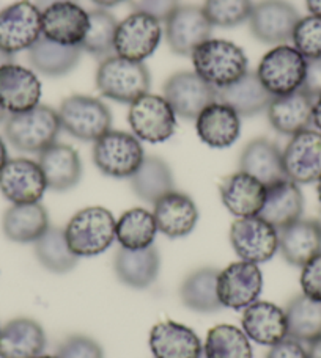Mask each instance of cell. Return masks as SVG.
Wrapping results in <instances>:
<instances>
[{"instance_id":"cell-1","label":"cell","mask_w":321,"mask_h":358,"mask_svg":"<svg viewBox=\"0 0 321 358\" xmlns=\"http://www.w3.org/2000/svg\"><path fill=\"white\" fill-rule=\"evenodd\" d=\"M191 57L194 73L216 90L232 85L247 73L249 68L244 50L235 43L226 40L210 38Z\"/></svg>"},{"instance_id":"cell-2","label":"cell","mask_w":321,"mask_h":358,"mask_svg":"<svg viewBox=\"0 0 321 358\" xmlns=\"http://www.w3.org/2000/svg\"><path fill=\"white\" fill-rule=\"evenodd\" d=\"M117 220L112 213L101 206L83 208L69 219L65 228L68 245L78 258H93L111 248Z\"/></svg>"},{"instance_id":"cell-3","label":"cell","mask_w":321,"mask_h":358,"mask_svg":"<svg viewBox=\"0 0 321 358\" xmlns=\"http://www.w3.org/2000/svg\"><path fill=\"white\" fill-rule=\"evenodd\" d=\"M151 78L144 62H131L109 55L96 69V88L107 99L132 104L150 92Z\"/></svg>"},{"instance_id":"cell-4","label":"cell","mask_w":321,"mask_h":358,"mask_svg":"<svg viewBox=\"0 0 321 358\" xmlns=\"http://www.w3.org/2000/svg\"><path fill=\"white\" fill-rule=\"evenodd\" d=\"M62 129L59 113L48 106H36L27 112L10 115L5 123L6 140L22 152H38L57 142Z\"/></svg>"},{"instance_id":"cell-5","label":"cell","mask_w":321,"mask_h":358,"mask_svg":"<svg viewBox=\"0 0 321 358\" xmlns=\"http://www.w3.org/2000/svg\"><path fill=\"white\" fill-rule=\"evenodd\" d=\"M62 129L83 142H96L112 127L109 107L93 96L74 94L63 99L59 107Z\"/></svg>"},{"instance_id":"cell-6","label":"cell","mask_w":321,"mask_h":358,"mask_svg":"<svg viewBox=\"0 0 321 358\" xmlns=\"http://www.w3.org/2000/svg\"><path fill=\"white\" fill-rule=\"evenodd\" d=\"M145 159L140 140L130 132L109 131L93 146V162L102 175L123 179L136 173Z\"/></svg>"},{"instance_id":"cell-7","label":"cell","mask_w":321,"mask_h":358,"mask_svg":"<svg viewBox=\"0 0 321 358\" xmlns=\"http://www.w3.org/2000/svg\"><path fill=\"white\" fill-rule=\"evenodd\" d=\"M307 60L293 46L280 44L263 57L257 76L268 93L285 96L303 87Z\"/></svg>"},{"instance_id":"cell-8","label":"cell","mask_w":321,"mask_h":358,"mask_svg":"<svg viewBox=\"0 0 321 358\" xmlns=\"http://www.w3.org/2000/svg\"><path fill=\"white\" fill-rule=\"evenodd\" d=\"M132 134L149 143L169 140L177 129V113L164 96L146 93L136 99L128 113Z\"/></svg>"},{"instance_id":"cell-9","label":"cell","mask_w":321,"mask_h":358,"mask_svg":"<svg viewBox=\"0 0 321 358\" xmlns=\"http://www.w3.org/2000/svg\"><path fill=\"white\" fill-rule=\"evenodd\" d=\"M41 36V10L34 2L19 0L0 11V48L6 52L29 50Z\"/></svg>"},{"instance_id":"cell-10","label":"cell","mask_w":321,"mask_h":358,"mask_svg":"<svg viewBox=\"0 0 321 358\" xmlns=\"http://www.w3.org/2000/svg\"><path fill=\"white\" fill-rule=\"evenodd\" d=\"M230 244L241 261L261 264L279 250V231L260 215L236 219L230 228Z\"/></svg>"},{"instance_id":"cell-11","label":"cell","mask_w":321,"mask_h":358,"mask_svg":"<svg viewBox=\"0 0 321 358\" xmlns=\"http://www.w3.org/2000/svg\"><path fill=\"white\" fill-rule=\"evenodd\" d=\"M160 38H163V27L158 19L145 13L134 11L118 22L114 52L121 59L144 62L158 49Z\"/></svg>"},{"instance_id":"cell-12","label":"cell","mask_w":321,"mask_h":358,"mask_svg":"<svg viewBox=\"0 0 321 358\" xmlns=\"http://www.w3.org/2000/svg\"><path fill=\"white\" fill-rule=\"evenodd\" d=\"M263 291V273L259 264L236 261L219 271L217 296L224 308L246 310L259 300Z\"/></svg>"},{"instance_id":"cell-13","label":"cell","mask_w":321,"mask_h":358,"mask_svg":"<svg viewBox=\"0 0 321 358\" xmlns=\"http://www.w3.org/2000/svg\"><path fill=\"white\" fill-rule=\"evenodd\" d=\"M164 98L177 117L196 120L205 108L217 101V90L207 84L198 74L182 71L167 79Z\"/></svg>"},{"instance_id":"cell-14","label":"cell","mask_w":321,"mask_h":358,"mask_svg":"<svg viewBox=\"0 0 321 358\" xmlns=\"http://www.w3.org/2000/svg\"><path fill=\"white\" fill-rule=\"evenodd\" d=\"M299 19V13L287 0H261L254 5L249 27L255 40L265 44H282L292 40Z\"/></svg>"},{"instance_id":"cell-15","label":"cell","mask_w":321,"mask_h":358,"mask_svg":"<svg viewBox=\"0 0 321 358\" xmlns=\"http://www.w3.org/2000/svg\"><path fill=\"white\" fill-rule=\"evenodd\" d=\"M282 159L290 181L298 185L318 182L321 178V132L309 127L294 134L282 151Z\"/></svg>"},{"instance_id":"cell-16","label":"cell","mask_w":321,"mask_h":358,"mask_svg":"<svg viewBox=\"0 0 321 358\" xmlns=\"http://www.w3.org/2000/svg\"><path fill=\"white\" fill-rule=\"evenodd\" d=\"M46 189L41 167L32 159H8L0 170V192L13 204L38 203Z\"/></svg>"},{"instance_id":"cell-17","label":"cell","mask_w":321,"mask_h":358,"mask_svg":"<svg viewBox=\"0 0 321 358\" xmlns=\"http://www.w3.org/2000/svg\"><path fill=\"white\" fill-rule=\"evenodd\" d=\"M213 25L196 5L178 6V10L165 21V38L172 52L192 55V52L211 38Z\"/></svg>"},{"instance_id":"cell-18","label":"cell","mask_w":321,"mask_h":358,"mask_svg":"<svg viewBox=\"0 0 321 358\" xmlns=\"http://www.w3.org/2000/svg\"><path fill=\"white\" fill-rule=\"evenodd\" d=\"M41 84L32 69L16 63L0 68V107L10 115L40 106Z\"/></svg>"},{"instance_id":"cell-19","label":"cell","mask_w":321,"mask_h":358,"mask_svg":"<svg viewBox=\"0 0 321 358\" xmlns=\"http://www.w3.org/2000/svg\"><path fill=\"white\" fill-rule=\"evenodd\" d=\"M41 30L50 41L81 46L88 30V13L74 2L50 5L41 11Z\"/></svg>"},{"instance_id":"cell-20","label":"cell","mask_w":321,"mask_h":358,"mask_svg":"<svg viewBox=\"0 0 321 358\" xmlns=\"http://www.w3.org/2000/svg\"><path fill=\"white\" fill-rule=\"evenodd\" d=\"M153 209L158 231L170 239L184 238L194 231L198 222V208L183 192L173 190L158 200Z\"/></svg>"},{"instance_id":"cell-21","label":"cell","mask_w":321,"mask_h":358,"mask_svg":"<svg viewBox=\"0 0 321 358\" xmlns=\"http://www.w3.org/2000/svg\"><path fill=\"white\" fill-rule=\"evenodd\" d=\"M243 331L261 346H274L288 336L285 310L271 302L257 300L243 313Z\"/></svg>"},{"instance_id":"cell-22","label":"cell","mask_w":321,"mask_h":358,"mask_svg":"<svg viewBox=\"0 0 321 358\" xmlns=\"http://www.w3.org/2000/svg\"><path fill=\"white\" fill-rule=\"evenodd\" d=\"M313 102L315 99L301 88L290 94L275 96L266 108L269 124L282 136L290 137L309 129L312 126Z\"/></svg>"},{"instance_id":"cell-23","label":"cell","mask_w":321,"mask_h":358,"mask_svg":"<svg viewBox=\"0 0 321 358\" xmlns=\"http://www.w3.org/2000/svg\"><path fill=\"white\" fill-rule=\"evenodd\" d=\"M114 271L120 283L132 289H146L159 277L160 257L155 245L139 250L120 247L115 253Z\"/></svg>"},{"instance_id":"cell-24","label":"cell","mask_w":321,"mask_h":358,"mask_svg":"<svg viewBox=\"0 0 321 358\" xmlns=\"http://www.w3.org/2000/svg\"><path fill=\"white\" fill-rule=\"evenodd\" d=\"M150 350L155 358H200L203 344L194 330L183 324L158 322L150 331Z\"/></svg>"},{"instance_id":"cell-25","label":"cell","mask_w":321,"mask_h":358,"mask_svg":"<svg viewBox=\"0 0 321 358\" xmlns=\"http://www.w3.org/2000/svg\"><path fill=\"white\" fill-rule=\"evenodd\" d=\"M38 165L46 179L48 189L67 192L81 182L82 162L79 152L69 145L54 143L40 152Z\"/></svg>"},{"instance_id":"cell-26","label":"cell","mask_w":321,"mask_h":358,"mask_svg":"<svg viewBox=\"0 0 321 358\" xmlns=\"http://www.w3.org/2000/svg\"><path fill=\"white\" fill-rule=\"evenodd\" d=\"M304 196L296 182L285 178L266 187L265 204L260 210V217L273 225L278 231L303 219Z\"/></svg>"},{"instance_id":"cell-27","label":"cell","mask_w":321,"mask_h":358,"mask_svg":"<svg viewBox=\"0 0 321 358\" xmlns=\"http://www.w3.org/2000/svg\"><path fill=\"white\" fill-rule=\"evenodd\" d=\"M240 115L232 107L216 101L196 118L197 136L211 148H228L240 137Z\"/></svg>"},{"instance_id":"cell-28","label":"cell","mask_w":321,"mask_h":358,"mask_svg":"<svg viewBox=\"0 0 321 358\" xmlns=\"http://www.w3.org/2000/svg\"><path fill=\"white\" fill-rule=\"evenodd\" d=\"M265 198L266 185L244 171L227 176L221 184V200L236 219L259 215Z\"/></svg>"},{"instance_id":"cell-29","label":"cell","mask_w":321,"mask_h":358,"mask_svg":"<svg viewBox=\"0 0 321 358\" xmlns=\"http://www.w3.org/2000/svg\"><path fill=\"white\" fill-rule=\"evenodd\" d=\"M46 348V334L35 319L18 317L0 329V358H35Z\"/></svg>"},{"instance_id":"cell-30","label":"cell","mask_w":321,"mask_h":358,"mask_svg":"<svg viewBox=\"0 0 321 358\" xmlns=\"http://www.w3.org/2000/svg\"><path fill=\"white\" fill-rule=\"evenodd\" d=\"M279 250L288 264L303 267L321 253L318 220L299 219L279 231Z\"/></svg>"},{"instance_id":"cell-31","label":"cell","mask_w":321,"mask_h":358,"mask_svg":"<svg viewBox=\"0 0 321 358\" xmlns=\"http://www.w3.org/2000/svg\"><path fill=\"white\" fill-rule=\"evenodd\" d=\"M240 171L259 179L266 187L287 178L282 151L268 138H254L244 146L240 156Z\"/></svg>"},{"instance_id":"cell-32","label":"cell","mask_w":321,"mask_h":358,"mask_svg":"<svg viewBox=\"0 0 321 358\" xmlns=\"http://www.w3.org/2000/svg\"><path fill=\"white\" fill-rule=\"evenodd\" d=\"M49 227L48 210L40 201L13 204L10 209H6L2 219L5 238L18 244L36 242Z\"/></svg>"},{"instance_id":"cell-33","label":"cell","mask_w":321,"mask_h":358,"mask_svg":"<svg viewBox=\"0 0 321 358\" xmlns=\"http://www.w3.org/2000/svg\"><path fill=\"white\" fill-rule=\"evenodd\" d=\"M271 99L273 96L252 71H247L232 85L217 90V101L232 107L240 117H254L266 110Z\"/></svg>"},{"instance_id":"cell-34","label":"cell","mask_w":321,"mask_h":358,"mask_svg":"<svg viewBox=\"0 0 321 358\" xmlns=\"http://www.w3.org/2000/svg\"><path fill=\"white\" fill-rule=\"evenodd\" d=\"M217 277L214 267H200L192 271L179 286V299L186 308L196 313H216L224 308L217 296Z\"/></svg>"},{"instance_id":"cell-35","label":"cell","mask_w":321,"mask_h":358,"mask_svg":"<svg viewBox=\"0 0 321 358\" xmlns=\"http://www.w3.org/2000/svg\"><path fill=\"white\" fill-rule=\"evenodd\" d=\"M82 55L81 46H65L41 36L29 49V62L35 71L49 78H60L78 66Z\"/></svg>"},{"instance_id":"cell-36","label":"cell","mask_w":321,"mask_h":358,"mask_svg":"<svg viewBox=\"0 0 321 358\" xmlns=\"http://www.w3.org/2000/svg\"><path fill=\"white\" fill-rule=\"evenodd\" d=\"M130 182L134 194L151 204L175 190L172 169L158 156H145L136 173L130 178Z\"/></svg>"},{"instance_id":"cell-37","label":"cell","mask_w":321,"mask_h":358,"mask_svg":"<svg viewBox=\"0 0 321 358\" xmlns=\"http://www.w3.org/2000/svg\"><path fill=\"white\" fill-rule=\"evenodd\" d=\"M288 338L299 343H312L321 336V302L310 297H293L285 308Z\"/></svg>"},{"instance_id":"cell-38","label":"cell","mask_w":321,"mask_h":358,"mask_svg":"<svg viewBox=\"0 0 321 358\" xmlns=\"http://www.w3.org/2000/svg\"><path fill=\"white\" fill-rule=\"evenodd\" d=\"M158 234L155 215L144 208H132L120 215L115 236L123 248L139 250L153 245Z\"/></svg>"},{"instance_id":"cell-39","label":"cell","mask_w":321,"mask_h":358,"mask_svg":"<svg viewBox=\"0 0 321 358\" xmlns=\"http://www.w3.org/2000/svg\"><path fill=\"white\" fill-rule=\"evenodd\" d=\"M34 244L36 259L49 272L68 273L78 266L79 258L68 245L65 229L49 227Z\"/></svg>"},{"instance_id":"cell-40","label":"cell","mask_w":321,"mask_h":358,"mask_svg":"<svg viewBox=\"0 0 321 358\" xmlns=\"http://www.w3.org/2000/svg\"><path fill=\"white\" fill-rule=\"evenodd\" d=\"M203 355L205 358H252V346L241 329L221 324L208 331Z\"/></svg>"},{"instance_id":"cell-41","label":"cell","mask_w":321,"mask_h":358,"mask_svg":"<svg viewBox=\"0 0 321 358\" xmlns=\"http://www.w3.org/2000/svg\"><path fill=\"white\" fill-rule=\"evenodd\" d=\"M117 27L118 22L104 8L88 11V30L81 44L82 50L96 57H109L114 52Z\"/></svg>"},{"instance_id":"cell-42","label":"cell","mask_w":321,"mask_h":358,"mask_svg":"<svg viewBox=\"0 0 321 358\" xmlns=\"http://www.w3.org/2000/svg\"><path fill=\"white\" fill-rule=\"evenodd\" d=\"M202 10L213 27L228 29L247 22L254 3L252 0H205Z\"/></svg>"},{"instance_id":"cell-43","label":"cell","mask_w":321,"mask_h":358,"mask_svg":"<svg viewBox=\"0 0 321 358\" xmlns=\"http://www.w3.org/2000/svg\"><path fill=\"white\" fill-rule=\"evenodd\" d=\"M293 48L304 57L306 60L320 59L321 57V17L306 16L301 17L294 27Z\"/></svg>"},{"instance_id":"cell-44","label":"cell","mask_w":321,"mask_h":358,"mask_svg":"<svg viewBox=\"0 0 321 358\" xmlns=\"http://www.w3.org/2000/svg\"><path fill=\"white\" fill-rule=\"evenodd\" d=\"M59 358H104V352L93 338L86 335L68 336L57 349Z\"/></svg>"},{"instance_id":"cell-45","label":"cell","mask_w":321,"mask_h":358,"mask_svg":"<svg viewBox=\"0 0 321 358\" xmlns=\"http://www.w3.org/2000/svg\"><path fill=\"white\" fill-rule=\"evenodd\" d=\"M301 289L307 297L321 302V253L301 267Z\"/></svg>"},{"instance_id":"cell-46","label":"cell","mask_w":321,"mask_h":358,"mask_svg":"<svg viewBox=\"0 0 321 358\" xmlns=\"http://www.w3.org/2000/svg\"><path fill=\"white\" fill-rule=\"evenodd\" d=\"M179 0H134L132 8L165 22L178 10Z\"/></svg>"},{"instance_id":"cell-47","label":"cell","mask_w":321,"mask_h":358,"mask_svg":"<svg viewBox=\"0 0 321 358\" xmlns=\"http://www.w3.org/2000/svg\"><path fill=\"white\" fill-rule=\"evenodd\" d=\"M266 358H309V354L303 343L287 336L285 340L271 346Z\"/></svg>"},{"instance_id":"cell-48","label":"cell","mask_w":321,"mask_h":358,"mask_svg":"<svg viewBox=\"0 0 321 358\" xmlns=\"http://www.w3.org/2000/svg\"><path fill=\"white\" fill-rule=\"evenodd\" d=\"M301 90L313 99H317L321 96V57L320 59L307 60L306 78Z\"/></svg>"},{"instance_id":"cell-49","label":"cell","mask_w":321,"mask_h":358,"mask_svg":"<svg viewBox=\"0 0 321 358\" xmlns=\"http://www.w3.org/2000/svg\"><path fill=\"white\" fill-rule=\"evenodd\" d=\"M312 124L321 132V96L313 102V113H312Z\"/></svg>"},{"instance_id":"cell-50","label":"cell","mask_w":321,"mask_h":358,"mask_svg":"<svg viewBox=\"0 0 321 358\" xmlns=\"http://www.w3.org/2000/svg\"><path fill=\"white\" fill-rule=\"evenodd\" d=\"M307 354H309V358H321V336L317 338L315 341L309 343Z\"/></svg>"},{"instance_id":"cell-51","label":"cell","mask_w":321,"mask_h":358,"mask_svg":"<svg viewBox=\"0 0 321 358\" xmlns=\"http://www.w3.org/2000/svg\"><path fill=\"white\" fill-rule=\"evenodd\" d=\"M60 2H74V3H78L79 0H35L34 3L43 11V10H46L48 6L55 5V3H60Z\"/></svg>"},{"instance_id":"cell-52","label":"cell","mask_w":321,"mask_h":358,"mask_svg":"<svg viewBox=\"0 0 321 358\" xmlns=\"http://www.w3.org/2000/svg\"><path fill=\"white\" fill-rule=\"evenodd\" d=\"M306 5L312 16L321 17V0H306Z\"/></svg>"},{"instance_id":"cell-53","label":"cell","mask_w":321,"mask_h":358,"mask_svg":"<svg viewBox=\"0 0 321 358\" xmlns=\"http://www.w3.org/2000/svg\"><path fill=\"white\" fill-rule=\"evenodd\" d=\"M92 2L95 5H98L100 8H111V6H115V5H120L126 2V0H92Z\"/></svg>"},{"instance_id":"cell-54","label":"cell","mask_w":321,"mask_h":358,"mask_svg":"<svg viewBox=\"0 0 321 358\" xmlns=\"http://www.w3.org/2000/svg\"><path fill=\"white\" fill-rule=\"evenodd\" d=\"M6 161H8V152H6L5 142L2 140V137H0V170L4 169V165L6 164Z\"/></svg>"},{"instance_id":"cell-55","label":"cell","mask_w":321,"mask_h":358,"mask_svg":"<svg viewBox=\"0 0 321 358\" xmlns=\"http://www.w3.org/2000/svg\"><path fill=\"white\" fill-rule=\"evenodd\" d=\"M10 63H13V54L6 52V50L0 48V68L5 65H10Z\"/></svg>"},{"instance_id":"cell-56","label":"cell","mask_w":321,"mask_h":358,"mask_svg":"<svg viewBox=\"0 0 321 358\" xmlns=\"http://www.w3.org/2000/svg\"><path fill=\"white\" fill-rule=\"evenodd\" d=\"M317 194H318V200L321 203V178L318 179V182H317Z\"/></svg>"},{"instance_id":"cell-57","label":"cell","mask_w":321,"mask_h":358,"mask_svg":"<svg viewBox=\"0 0 321 358\" xmlns=\"http://www.w3.org/2000/svg\"><path fill=\"white\" fill-rule=\"evenodd\" d=\"M5 113H6V112L4 110V108H2V107H0V123H2V121L5 120Z\"/></svg>"},{"instance_id":"cell-58","label":"cell","mask_w":321,"mask_h":358,"mask_svg":"<svg viewBox=\"0 0 321 358\" xmlns=\"http://www.w3.org/2000/svg\"><path fill=\"white\" fill-rule=\"evenodd\" d=\"M35 358H59L57 355H38V357H35Z\"/></svg>"},{"instance_id":"cell-59","label":"cell","mask_w":321,"mask_h":358,"mask_svg":"<svg viewBox=\"0 0 321 358\" xmlns=\"http://www.w3.org/2000/svg\"><path fill=\"white\" fill-rule=\"evenodd\" d=\"M317 220H318V223H320V228H321V213H320V215H318V219H317Z\"/></svg>"},{"instance_id":"cell-60","label":"cell","mask_w":321,"mask_h":358,"mask_svg":"<svg viewBox=\"0 0 321 358\" xmlns=\"http://www.w3.org/2000/svg\"><path fill=\"white\" fill-rule=\"evenodd\" d=\"M200 358H205V355H202V357H200Z\"/></svg>"}]
</instances>
